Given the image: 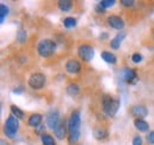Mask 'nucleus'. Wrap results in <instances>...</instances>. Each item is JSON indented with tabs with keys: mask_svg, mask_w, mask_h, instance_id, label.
I'll use <instances>...</instances> for the list:
<instances>
[{
	"mask_svg": "<svg viewBox=\"0 0 154 145\" xmlns=\"http://www.w3.org/2000/svg\"><path fill=\"white\" fill-rule=\"evenodd\" d=\"M81 129V114L78 111H74L68 122V132H69V143L75 144L79 138Z\"/></svg>",
	"mask_w": 154,
	"mask_h": 145,
	"instance_id": "1",
	"label": "nucleus"
},
{
	"mask_svg": "<svg viewBox=\"0 0 154 145\" xmlns=\"http://www.w3.org/2000/svg\"><path fill=\"white\" fill-rule=\"evenodd\" d=\"M66 92L70 94V96H76L79 93V87L76 84H70L68 87H66Z\"/></svg>",
	"mask_w": 154,
	"mask_h": 145,
	"instance_id": "23",
	"label": "nucleus"
},
{
	"mask_svg": "<svg viewBox=\"0 0 154 145\" xmlns=\"http://www.w3.org/2000/svg\"><path fill=\"white\" fill-rule=\"evenodd\" d=\"M37 50H38L39 55L43 58L51 57L56 52V43L51 39H42L38 43Z\"/></svg>",
	"mask_w": 154,
	"mask_h": 145,
	"instance_id": "2",
	"label": "nucleus"
},
{
	"mask_svg": "<svg viewBox=\"0 0 154 145\" xmlns=\"http://www.w3.org/2000/svg\"><path fill=\"white\" fill-rule=\"evenodd\" d=\"M58 8L63 12H69L72 8V2L69 0H60L58 1Z\"/></svg>",
	"mask_w": 154,
	"mask_h": 145,
	"instance_id": "17",
	"label": "nucleus"
},
{
	"mask_svg": "<svg viewBox=\"0 0 154 145\" xmlns=\"http://www.w3.org/2000/svg\"><path fill=\"white\" fill-rule=\"evenodd\" d=\"M11 111H12V114H13L16 118H18V119H23L24 116H25L24 112H23L18 106H16V105H12V106H11Z\"/></svg>",
	"mask_w": 154,
	"mask_h": 145,
	"instance_id": "20",
	"label": "nucleus"
},
{
	"mask_svg": "<svg viewBox=\"0 0 154 145\" xmlns=\"http://www.w3.org/2000/svg\"><path fill=\"white\" fill-rule=\"evenodd\" d=\"M59 112L57 110H54V111H50L46 116V124L48 126L50 127L51 130H55L56 127L59 125Z\"/></svg>",
	"mask_w": 154,
	"mask_h": 145,
	"instance_id": "7",
	"label": "nucleus"
},
{
	"mask_svg": "<svg viewBox=\"0 0 154 145\" xmlns=\"http://www.w3.org/2000/svg\"><path fill=\"white\" fill-rule=\"evenodd\" d=\"M78 57L84 60V61H90L93 58H94V55H95V51L93 49V46L88 45V44H83L78 47Z\"/></svg>",
	"mask_w": 154,
	"mask_h": 145,
	"instance_id": "6",
	"label": "nucleus"
},
{
	"mask_svg": "<svg viewBox=\"0 0 154 145\" xmlns=\"http://www.w3.org/2000/svg\"><path fill=\"white\" fill-rule=\"evenodd\" d=\"M121 4H122V5H123V6H126V7H128V8H129V7H133V6H134V1H133V0H122V1H121Z\"/></svg>",
	"mask_w": 154,
	"mask_h": 145,
	"instance_id": "27",
	"label": "nucleus"
},
{
	"mask_svg": "<svg viewBox=\"0 0 154 145\" xmlns=\"http://www.w3.org/2000/svg\"><path fill=\"white\" fill-rule=\"evenodd\" d=\"M123 78H125V80H126L127 83H129V84H134V83H136V80H137L136 73H135V71L132 70V69H126V70L123 71Z\"/></svg>",
	"mask_w": 154,
	"mask_h": 145,
	"instance_id": "12",
	"label": "nucleus"
},
{
	"mask_svg": "<svg viewBox=\"0 0 154 145\" xmlns=\"http://www.w3.org/2000/svg\"><path fill=\"white\" fill-rule=\"evenodd\" d=\"M45 83H46V77L40 72H36L33 73V74H31L30 78H29V81H27L29 86L31 89H33V90H40V89H43L44 85H45Z\"/></svg>",
	"mask_w": 154,
	"mask_h": 145,
	"instance_id": "5",
	"label": "nucleus"
},
{
	"mask_svg": "<svg viewBox=\"0 0 154 145\" xmlns=\"http://www.w3.org/2000/svg\"><path fill=\"white\" fill-rule=\"evenodd\" d=\"M94 137L98 141H103L108 137V131L104 127H96L94 130Z\"/></svg>",
	"mask_w": 154,
	"mask_h": 145,
	"instance_id": "13",
	"label": "nucleus"
},
{
	"mask_svg": "<svg viewBox=\"0 0 154 145\" xmlns=\"http://www.w3.org/2000/svg\"><path fill=\"white\" fill-rule=\"evenodd\" d=\"M131 112H132L133 116L136 117V119H142L148 114V110L143 105H134V106H132Z\"/></svg>",
	"mask_w": 154,
	"mask_h": 145,
	"instance_id": "8",
	"label": "nucleus"
},
{
	"mask_svg": "<svg viewBox=\"0 0 154 145\" xmlns=\"http://www.w3.org/2000/svg\"><path fill=\"white\" fill-rule=\"evenodd\" d=\"M98 4H100L102 7H104V8L107 10V8L112 7V6L115 4V0H102V1H100Z\"/></svg>",
	"mask_w": 154,
	"mask_h": 145,
	"instance_id": "24",
	"label": "nucleus"
},
{
	"mask_svg": "<svg viewBox=\"0 0 154 145\" xmlns=\"http://www.w3.org/2000/svg\"><path fill=\"white\" fill-rule=\"evenodd\" d=\"M107 36H108V33H102V34H101V38H102V39H106Z\"/></svg>",
	"mask_w": 154,
	"mask_h": 145,
	"instance_id": "34",
	"label": "nucleus"
},
{
	"mask_svg": "<svg viewBox=\"0 0 154 145\" xmlns=\"http://www.w3.org/2000/svg\"><path fill=\"white\" fill-rule=\"evenodd\" d=\"M42 143H43V145H56L54 138H52V136L46 135V133L42 136Z\"/></svg>",
	"mask_w": 154,
	"mask_h": 145,
	"instance_id": "21",
	"label": "nucleus"
},
{
	"mask_svg": "<svg viewBox=\"0 0 154 145\" xmlns=\"http://www.w3.org/2000/svg\"><path fill=\"white\" fill-rule=\"evenodd\" d=\"M125 37H126V33H123V32H122V33H119L114 39H112V41H110V46H112V49L117 50V49L120 47V45H121L122 40L125 39Z\"/></svg>",
	"mask_w": 154,
	"mask_h": 145,
	"instance_id": "14",
	"label": "nucleus"
},
{
	"mask_svg": "<svg viewBox=\"0 0 154 145\" xmlns=\"http://www.w3.org/2000/svg\"><path fill=\"white\" fill-rule=\"evenodd\" d=\"M7 14H8V7H7L6 5L1 4V5H0V22H1V24L4 22V20L7 17Z\"/></svg>",
	"mask_w": 154,
	"mask_h": 145,
	"instance_id": "22",
	"label": "nucleus"
},
{
	"mask_svg": "<svg viewBox=\"0 0 154 145\" xmlns=\"http://www.w3.org/2000/svg\"><path fill=\"white\" fill-rule=\"evenodd\" d=\"M54 131H55V135H56V137L58 139H63L66 136V127L63 123H59V125Z\"/></svg>",
	"mask_w": 154,
	"mask_h": 145,
	"instance_id": "16",
	"label": "nucleus"
},
{
	"mask_svg": "<svg viewBox=\"0 0 154 145\" xmlns=\"http://www.w3.org/2000/svg\"><path fill=\"white\" fill-rule=\"evenodd\" d=\"M63 24H64V26H65L66 28H72V27H75V26H76L77 20L74 18V17H68V18L64 19Z\"/></svg>",
	"mask_w": 154,
	"mask_h": 145,
	"instance_id": "19",
	"label": "nucleus"
},
{
	"mask_svg": "<svg viewBox=\"0 0 154 145\" xmlns=\"http://www.w3.org/2000/svg\"><path fill=\"white\" fill-rule=\"evenodd\" d=\"M18 127H19L18 118H16L13 114H11L6 119V123H5V126H4V132L7 137H14L17 135Z\"/></svg>",
	"mask_w": 154,
	"mask_h": 145,
	"instance_id": "4",
	"label": "nucleus"
},
{
	"mask_svg": "<svg viewBox=\"0 0 154 145\" xmlns=\"http://www.w3.org/2000/svg\"><path fill=\"white\" fill-rule=\"evenodd\" d=\"M65 69H66V71L69 73L76 74V73H78L81 71V64H79L77 60H75V59H70V60L66 61Z\"/></svg>",
	"mask_w": 154,
	"mask_h": 145,
	"instance_id": "10",
	"label": "nucleus"
},
{
	"mask_svg": "<svg viewBox=\"0 0 154 145\" xmlns=\"http://www.w3.org/2000/svg\"><path fill=\"white\" fill-rule=\"evenodd\" d=\"M101 57H102V59H103L106 63H108V64H116V57L113 55V53L108 52V51H103V52L101 53Z\"/></svg>",
	"mask_w": 154,
	"mask_h": 145,
	"instance_id": "18",
	"label": "nucleus"
},
{
	"mask_svg": "<svg viewBox=\"0 0 154 145\" xmlns=\"http://www.w3.org/2000/svg\"><path fill=\"white\" fill-rule=\"evenodd\" d=\"M108 24L114 30H122L125 27V21L122 20V18L119 16H114V14L108 17Z\"/></svg>",
	"mask_w": 154,
	"mask_h": 145,
	"instance_id": "9",
	"label": "nucleus"
},
{
	"mask_svg": "<svg viewBox=\"0 0 154 145\" xmlns=\"http://www.w3.org/2000/svg\"><path fill=\"white\" fill-rule=\"evenodd\" d=\"M0 145H8V143H7L6 141H4V139H1V141H0Z\"/></svg>",
	"mask_w": 154,
	"mask_h": 145,
	"instance_id": "33",
	"label": "nucleus"
},
{
	"mask_svg": "<svg viewBox=\"0 0 154 145\" xmlns=\"http://www.w3.org/2000/svg\"><path fill=\"white\" fill-rule=\"evenodd\" d=\"M42 120H43L42 114H39V113H33V114H31V116L29 117V119H27V124H29L30 126H32L36 129V127L39 126V125L42 124Z\"/></svg>",
	"mask_w": 154,
	"mask_h": 145,
	"instance_id": "11",
	"label": "nucleus"
},
{
	"mask_svg": "<svg viewBox=\"0 0 154 145\" xmlns=\"http://www.w3.org/2000/svg\"><path fill=\"white\" fill-rule=\"evenodd\" d=\"M95 8H96V12H98V13H104V12H106V8H104V7H102L100 4L97 5Z\"/></svg>",
	"mask_w": 154,
	"mask_h": 145,
	"instance_id": "31",
	"label": "nucleus"
},
{
	"mask_svg": "<svg viewBox=\"0 0 154 145\" xmlns=\"http://www.w3.org/2000/svg\"><path fill=\"white\" fill-rule=\"evenodd\" d=\"M17 39H18L19 43H24V41L26 40V32H25L23 28H20L19 31H18V33H17Z\"/></svg>",
	"mask_w": 154,
	"mask_h": 145,
	"instance_id": "25",
	"label": "nucleus"
},
{
	"mask_svg": "<svg viewBox=\"0 0 154 145\" xmlns=\"http://www.w3.org/2000/svg\"><path fill=\"white\" fill-rule=\"evenodd\" d=\"M147 142L149 144H154V131H151L148 135H147Z\"/></svg>",
	"mask_w": 154,
	"mask_h": 145,
	"instance_id": "29",
	"label": "nucleus"
},
{
	"mask_svg": "<svg viewBox=\"0 0 154 145\" xmlns=\"http://www.w3.org/2000/svg\"><path fill=\"white\" fill-rule=\"evenodd\" d=\"M102 106H103V111L107 116L113 117V116H115V113L120 108V102L108 94H104L102 98Z\"/></svg>",
	"mask_w": 154,
	"mask_h": 145,
	"instance_id": "3",
	"label": "nucleus"
},
{
	"mask_svg": "<svg viewBox=\"0 0 154 145\" xmlns=\"http://www.w3.org/2000/svg\"><path fill=\"white\" fill-rule=\"evenodd\" d=\"M134 126L136 127L139 131H141V132H147V131H148V129H149L148 123H147V122H145L143 119H135Z\"/></svg>",
	"mask_w": 154,
	"mask_h": 145,
	"instance_id": "15",
	"label": "nucleus"
},
{
	"mask_svg": "<svg viewBox=\"0 0 154 145\" xmlns=\"http://www.w3.org/2000/svg\"><path fill=\"white\" fill-rule=\"evenodd\" d=\"M21 91H23V87L21 86H19V87H17V89H14V93H17V94H19V93H21Z\"/></svg>",
	"mask_w": 154,
	"mask_h": 145,
	"instance_id": "32",
	"label": "nucleus"
},
{
	"mask_svg": "<svg viewBox=\"0 0 154 145\" xmlns=\"http://www.w3.org/2000/svg\"><path fill=\"white\" fill-rule=\"evenodd\" d=\"M44 131H45V126H44L43 124H40L39 126L36 127V133H37V135H40V136L45 135V133H44Z\"/></svg>",
	"mask_w": 154,
	"mask_h": 145,
	"instance_id": "28",
	"label": "nucleus"
},
{
	"mask_svg": "<svg viewBox=\"0 0 154 145\" xmlns=\"http://www.w3.org/2000/svg\"><path fill=\"white\" fill-rule=\"evenodd\" d=\"M132 60H133V63H135V64H139L142 60V55H140V53H134V55H132Z\"/></svg>",
	"mask_w": 154,
	"mask_h": 145,
	"instance_id": "26",
	"label": "nucleus"
},
{
	"mask_svg": "<svg viewBox=\"0 0 154 145\" xmlns=\"http://www.w3.org/2000/svg\"><path fill=\"white\" fill-rule=\"evenodd\" d=\"M133 145H142V138L140 136H135L133 139Z\"/></svg>",
	"mask_w": 154,
	"mask_h": 145,
	"instance_id": "30",
	"label": "nucleus"
}]
</instances>
